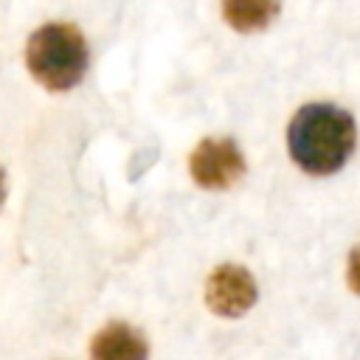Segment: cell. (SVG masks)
I'll list each match as a JSON object with an SVG mask.
<instances>
[{"instance_id": "8992f818", "label": "cell", "mask_w": 360, "mask_h": 360, "mask_svg": "<svg viewBox=\"0 0 360 360\" xmlns=\"http://www.w3.org/2000/svg\"><path fill=\"white\" fill-rule=\"evenodd\" d=\"M278 14V0H222L225 22L239 34L264 31Z\"/></svg>"}, {"instance_id": "5b68a950", "label": "cell", "mask_w": 360, "mask_h": 360, "mask_svg": "<svg viewBox=\"0 0 360 360\" xmlns=\"http://www.w3.org/2000/svg\"><path fill=\"white\" fill-rule=\"evenodd\" d=\"M90 360H149V346L138 329L112 321L93 338Z\"/></svg>"}, {"instance_id": "52a82bcc", "label": "cell", "mask_w": 360, "mask_h": 360, "mask_svg": "<svg viewBox=\"0 0 360 360\" xmlns=\"http://www.w3.org/2000/svg\"><path fill=\"white\" fill-rule=\"evenodd\" d=\"M349 287L360 295V245L349 253Z\"/></svg>"}, {"instance_id": "3957f363", "label": "cell", "mask_w": 360, "mask_h": 360, "mask_svg": "<svg viewBox=\"0 0 360 360\" xmlns=\"http://www.w3.org/2000/svg\"><path fill=\"white\" fill-rule=\"evenodd\" d=\"M188 169L197 186L219 191L231 188L245 174V158L233 138H205L191 152Z\"/></svg>"}, {"instance_id": "277c9868", "label": "cell", "mask_w": 360, "mask_h": 360, "mask_svg": "<svg viewBox=\"0 0 360 360\" xmlns=\"http://www.w3.org/2000/svg\"><path fill=\"white\" fill-rule=\"evenodd\" d=\"M256 281L239 264H219L205 281V304L222 318H239L256 304Z\"/></svg>"}, {"instance_id": "6da1fadb", "label": "cell", "mask_w": 360, "mask_h": 360, "mask_svg": "<svg viewBox=\"0 0 360 360\" xmlns=\"http://www.w3.org/2000/svg\"><path fill=\"white\" fill-rule=\"evenodd\" d=\"M354 118L335 104H304L287 127L290 158L307 174H335L354 152Z\"/></svg>"}, {"instance_id": "ba28073f", "label": "cell", "mask_w": 360, "mask_h": 360, "mask_svg": "<svg viewBox=\"0 0 360 360\" xmlns=\"http://www.w3.org/2000/svg\"><path fill=\"white\" fill-rule=\"evenodd\" d=\"M3 197H6V180H3V169H0V205H3Z\"/></svg>"}, {"instance_id": "7a4b0ae2", "label": "cell", "mask_w": 360, "mask_h": 360, "mask_svg": "<svg viewBox=\"0 0 360 360\" xmlns=\"http://www.w3.org/2000/svg\"><path fill=\"white\" fill-rule=\"evenodd\" d=\"M25 65L31 76L53 93L76 87L90 65L87 42L79 25L73 22H45L39 25L25 45Z\"/></svg>"}]
</instances>
